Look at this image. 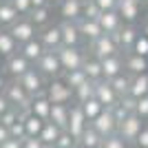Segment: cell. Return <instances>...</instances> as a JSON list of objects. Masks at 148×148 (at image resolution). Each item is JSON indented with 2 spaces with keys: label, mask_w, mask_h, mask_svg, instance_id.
I'll return each mask as SVG.
<instances>
[{
  "label": "cell",
  "mask_w": 148,
  "mask_h": 148,
  "mask_svg": "<svg viewBox=\"0 0 148 148\" xmlns=\"http://www.w3.org/2000/svg\"><path fill=\"white\" fill-rule=\"evenodd\" d=\"M133 113H135V115H139L144 122L148 119V95L135 99V111H133Z\"/></svg>",
  "instance_id": "b9f144b4"
},
{
  "label": "cell",
  "mask_w": 148,
  "mask_h": 148,
  "mask_svg": "<svg viewBox=\"0 0 148 148\" xmlns=\"http://www.w3.org/2000/svg\"><path fill=\"white\" fill-rule=\"evenodd\" d=\"M102 62V75H104V80H111V77H115V75L124 73V60L119 53H115V56H108L104 58Z\"/></svg>",
  "instance_id": "44dd1931"
},
{
  "label": "cell",
  "mask_w": 148,
  "mask_h": 148,
  "mask_svg": "<svg viewBox=\"0 0 148 148\" xmlns=\"http://www.w3.org/2000/svg\"><path fill=\"white\" fill-rule=\"evenodd\" d=\"M49 122H53L56 126H60L62 130H66V124H69V104H51Z\"/></svg>",
  "instance_id": "83f0119b"
},
{
  "label": "cell",
  "mask_w": 148,
  "mask_h": 148,
  "mask_svg": "<svg viewBox=\"0 0 148 148\" xmlns=\"http://www.w3.org/2000/svg\"><path fill=\"white\" fill-rule=\"evenodd\" d=\"M128 95L130 97H144L148 95V73L142 75H130V86H128Z\"/></svg>",
  "instance_id": "cb8c5ba5"
},
{
  "label": "cell",
  "mask_w": 148,
  "mask_h": 148,
  "mask_svg": "<svg viewBox=\"0 0 148 148\" xmlns=\"http://www.w3.org/2000/svg\"><path fill=\"white\" fill-rule=\"evenodd\" d=\"M102 148H128V144H126V139H124L119 133H113V135L104 137Z\"/></svg>",
  "instance_id": "f35d334b"
},
{
  "label": "cell",
  "mask_w": 148,
  "mask_h": 148,
  "mask_svg": "<svg viewBox=\"0 0 148 148\" xmlns=\"http://www.w3.org/2000/svg\"><path fill=\"white\" fill-rule=\"evenodd\" d=\"M5 97L9 99V104L13 106V108H18V111H29V106H31V95L25 91V86L20 84L18 80H11V82H7V86H5Z\"/></svg>",
  "instance_id": "7a4b0ae2"
},
{
  "label": "cell",
  "mask_w": 148,
  "mask_h": 148,
  "mask_svg": "<svg viewBox=\"0 0 148 148\" xmlns=\"http://www.w3.org/2000/svg\"><path fill=\"white\" fill-rule=\"evenodd\" d=\"M142 33H144V36H148V22H146V25H144V29H142Z\"/></svg>",
  "instance_id": "db71d44e"
},
{
  "label": "cell",
  "mask_w": 148,
  "mask_h": 148,
  "mask_svg": "<svg viewBox=\"0 0 148 148\" xmlns=\"http://www.w3.org/2000/svg\"><path fill=\"white\" fill-rule=\"evenodd\" d=\"M20 49L16 38L9 33V29H0V58H9Z\"/></svg>",
  "instance_id": "d4e9b609"
},
{
  "label": "cell",
  "mask_w": 148,
  "mask_h": 148,
  "mask_svg": "<svg viewBox=\"0 0 148 148\" xmlns=\"http://www.w3.org/2000/svg\"><path fill=\"white\" fill-rule=\"evenodd\" d=\"M137 36H139V31L135 29V25H133V22H124V25H122V29H119L117 33H115V38H117V44H119V49H122V51H126V53H128V51L133 49V44H135Z\"/></svg>",
  "instance_id": "9a60e30c"
},
{
  "label": "cell",
  "mask_w": 148,
  "mask_h": 148,
  "mask_svg": "<svg viewBox=\"0 0 148 148\" xmlns=\"http://www.w3.org/2000/svg\"><path fill=\"white\" fill-rule=\"evenodd\" d=\"M18 51L31 62V64H36V62L40 60V56H42L47 49L42 47V42H40V40H38V36H36L33 40H29V42H25V44H20V49H18Z\"/></svg>",
  "instance_id": "603a6c76"
},
{
  "label": "cell",
  "mask_w": 148,
  "mask_h": 148,
  "mask_svg": "<svg viewBox=\"0 0 148 148\" xmlns=\"http://www.w3.org/2000/svg\"><path fill=\"white\" fill-rule=\"evenodd\" d=\"M36 69L47 80H53V77H60L62 75V64L58 60V53L56 51H49V49L44 51L42 56H40V60L36 62Z\"/></svg>",
  "instance_id": "5b68a950"
},
{
  "label": "cell",
  "mask_w": 148,
  "mask_h": 148,
  "mask_svg": "<svg viewBox=\"0 0 148 148\" xmlns=\"http://www.w3.org/2000/svg\"><path fill=\"white\" fill-rule=\"evenodd\" d=\"M88 126V119L86 115H84V111H82V106L75 102V104H69V124H66V130L71 133V135L80 142L82 133L86 130Z\"/></svg>",
  "instance_id": "52a82bcc"
},
{
  "label": "cell",
  "mask_w": 148,
  "mask_h": 148,
  "mask_svg": "<svg viewBox=\"0 0 148 148\" xmlns=\"http://www.w3.org/2000/svg\"><path fill=\"white\" fill-rule=\"evenodd\" d=\"M58 53V60L62 64V73L64 71H75V69H82L86 56H84V51L80 47H58L56 49Z\"/></svg>",
  "instance_id": "3957f363"
},
{
  "label": "cell",
  "mask_w": 148,
  "mask_h": 148,
  "mask_svg": "<svg viewBox=\"0 0 148 148\" xmlns=\"http://www.w3.org/2000/svg\"><path fill=\"white\" fill-rule=\"evenodd\" d=\"M82 9H84V0H62V2H60L62 20L77 22V20L82 18Z\"/></svg>",
  "instance_id": "ffe728a7"
},
{
  "label": "cell",
  "mask_w": 148,
  "mask_h": 148,
  "mask_svg": "<svg viewBox=\"0 0 148 148\" xmlns=\"http://www.w3.org/2000/svg\"><path fill=\"white\" fill-rule=\"evenodd\" d=\"M49 148H56V146H49Z\"/></svg>",
  "instance_id": "6f0895ef"
},
{
  "label": "cell",
  "mask_w": 148,
  "mask_h": 148,
  "mask_svg": "<svg viewBox=\"0 0 148 148\" xmlns=\"http://www.w3.org/2000/svg\"><path fill=\"white\" fill-rule=\"evenodd\" d=\"M91 51H93V58H97V60H104L108 56H115V53H122L117 44V38L113 36V33H102L99 38L91 40Z\"/></svg>",
  "instance_id": "277c9868"
},
{
  "label": "cell",
  "mask_w": 148,
  "mask_h": 148,
  "mask_svg": "<svg viewBox=\"0 0 148 148\" xmlns=\"http://www.w3.org/2000/svg\"><path fill=\"white\" fill-rule=\"evenodd\" d=\"M62 80L66 82L69 86L73 88H77V86H82V84H84V82H88V77H86V73H84V71H82V69H75V71H64V73L60 75Z\"/></svg>",
  "instance_id": "d6a6232c"
},
{
  "label": "cell",
  "mask_w": 148,
  "mask_h": 148,
  "mask_svg": "<svg viewBox=\"0 0 148 148\" xmlns=\"http://www.w3.org/2000/svg\"><path fill=\"white\" fill-rule=\"evenodd\" d=\"M97 22H99V27H102L104 33H113V36H115L124 25V20L119 18L117 9H113V11H102L99 18H97Z\"/></svg>",
  "instance_id": "e0dca14e"
},
{
  "label": "cell",
  "mask_w": 148,
  "mask_h": 148,
  "mask_svg": "<svg viewBox=\"0 0 148 148\" xmlns=\"http://www.w3.org/2000/svg\"><path fill=\"white\" fill-rule=\"evenodd\" d=\"M22 124H25L27 137H38L40 130H42V126H44V119L36 117V115L29 113V111H22Z\"/></svg>",
  "instance_id": "484cf974"
},
{
  "label": "cell",
  "mask_w": 148,
  "mask_h": 148,
  "mask_svg": "<svg viewBox=\"0 0 148 148\" xmlns=\"http://www.w3.org/2000/svg\"><path fill=\"white\" fill-rule=\"evenodd\" d=\"M0 29H2V27H0Z\"/></svg>",
  "instance_id": "91938a15"
},
{
  "label": "cell",
  "mask_w": 148,
  "mask_h": 148,
  "mask_svg": "<svg viewBox=\"0 0 148 148\" xmlns=\"http://www.w3.org/2000/svg\"><path fill=\"white\" fill-rule=\"evenodd\" d=\"M18 119H22V111L13 108V106H11V108H9L7 113H2V115H0V124H5L7 128H9L11 124H16Z\"/></svg>",
  "instance_id": "ab89813d"
},
{
  "label": "cell",
  "mask_w": 148,
  "mask_h": 148,
  "mask_svg": "<svg viewBox=\"0 0 148 148\" xmlns=\"http://www.w3.org/2000/svg\"><path fill=\"white\" fill-rule=\"evenodd\" d=\"M108 82H111V86L115 88V93H117L119 97L128 95V86H130V75L128 73H119L115 77H111Z\"/></svg>",
  "instance_id": "836d02e7"
},
{
  "label": "cell",
  "mask_w": 148,
  "mask_h": 148,
  "mask_svg": "<svg viewBox=\"0 0 148 148\" xmlns=\"http://www.w3.org/2000/svg\"><path fill=\"white\" fill-rule=\"evenodd\" d=\"M44 93H47V97H49L51 104H71V99H73V88L69 86L62 77L49 80Z\"/></svg>",
  "instance_id": "6da1fadb"
},
{
  "label": "cell",
  "mask_w": 148,
  "mask_h": 148,
  "mask_svg": "<svg viewBox=\"0 0 148 148\" xmlns=\"http://www.w3.org/2000/svg\"><path fill=\"white\" fill-rule=\"evenodd\" d=\"M38 40L42 42L44 49L49 51H56L58 47H62V31H60V25H47L38 31Z\"/></svg>",
  "instance_id": "4fadbf2b"
},
{
  "label": "cell",
  "mask_w": 148,
  "mask_h": 148,
  "mask_svg": "<svg viewBox=\"0 0 148 148\" xmlns=\"http://www.w3.org/2000/svg\"><path fill=\"white\" fill-rule=\"evenodd\" d=\"M102 144H104V137H102L97 130L88 124L86 130H84L82 137H80V146L82 148H102Z\"/></svg>",
  "instance_id": "f1b7e54d"
},
{
  "label": "cell",
  "mask_w": 148,
  "mask_h": 148,
  "mask_svg": "<svg viewBox=\"0 0 148 148\" xmlns=\"http://www.w3.org/2000/svg\"><path fill=\"white\" fill-rule=\"evenodd\" d=\"M93 97L97 99V102L104 106V108H113V106H115L119 99H122L117 93H115V88L111 86V82H108V80L93 82Z\"/></svg>",
  "instance_id": "ba28073f"
},
{
  "label": "cell",
  "mask_w": 148,
  "mask_h": 148,
  "mask_svg": "<svg viewBox=\"0 0 148 148\" xmlns=\"http://www.w3.org/2000/svg\"><path fill=\"white\" fill-rule=\"evenodd\" d=\"M7 29H9V33L16 38L18 44H25V42H29V40H33V38L38 36V27L33 25L27 16H20V18L16 20L11 27H7Z\"/></svg>",
  "instance_id": "8992f818"
},
{
  "label": "cell",
  "mask_w": 148,
  "mask_h": 148,
  "mask_svg": "<svg viewBox=\"0 0 148 148\" xmlns=\"http://www.w3.org/2000/svg\"><path fill=\"white\" fill-rule=\"evenodd\" d=\"M135 148H148V126L144 124V128L139 130V135H137V139L135 142Z\"/></svg>",
  "instance_id": "bcb514c9"
},
{
  "label": "cell",
  "mask_w": 148,
  "mask_h": 148,
  "mask_svg": "<svg viewBox=\"0 0 148 148\" xmlns=\"http://www.w3.org/2000/svg\"><path fill=\"white\" fill-rule=\"evenodd\" d=\"M13 7H16V11L20 13V16H27V13L31 11V0H9Z\"/></svg>",
  "instance_id": "ee69618b"
},
{
  "label": "cell",
  "mask_w": 148,
  "mask_h": 148,
  "mask_svg": "<svg viewBox=\"0 0 148 148\" xmlns=\"http://www.w3.org/2000/svg\"><path fill=\"white\" fill-rule=\"evenodd\" d=\"M77 27H80V33L84 40H95V38H99L104 31H102V27H99V22L95 18H80L77 20Z\"/></svg>",
  "instance_id": "7402d4cb"
},
{
  "label": "cell",
  "mask_w": 148,
  "mask_h": 148,
  "mask_svg": "<svg viewBox=\"0 0 148 148\" xmlns=\"http://www.w3.org/2000/svg\"><path fill=\"white\" fill-rule=\"evenodd\" d=\"M60 31H62V47H80V42L84 40L82 33H80L77 22L62 20L60 22Z\"/></svg>",
  "instance_id": "5bb4252c"
},
{
  "label": "cell",
  "mask_w": 148,
  "mask_h": 148,
  "mask_svg": "<svg viewBox=\"0 0 148 148\" xmlns=\"http://www.w3.org/2000/svg\"><path fill=\"white\" fill-rule=\"evenodd\" d=\"M5 86H7V80H5V77H2V73H0V93L5 91Z\"/></svg>",
  "instance_id": "f5cc1de1"
},
{
  "label": "cell",
  "mask_w": 148,
  "mask_h": 148,
  "mask_svg": "<svg viewBox=\"0 0 148 148\" xmlns=\"http://www.w3.org/2000/svg\"><path fill=\"white\" fill-rule=\"evenodd\" d=\"M91 126L97 130L102 137H108V135H113V133H117V119H115L111 108H104V111L91 122Z\"/></svg>",
  "instance_id": "7c38bea8"
},
{
  "label": "cell",
  "mask_w": 148,
  "mask_h": 148,
  "mask_svg": "<svg viewBox=\"0 0 148 148\" xmlns=\"http://www.w3.org/2000/svg\"><path fill=\"white\" fill-rule=\"evenodd\" d=\"M60 133H62L60 126H56L53 122H44V126H42V130H40V135H38V137H40L47 146H53V144L58 142Z\"/></svg>",
  "instance_id": "1f68e13d"
},
{
  "label": "cell",
  "mask_w": 148,
  "mask_h": 148,
  "mask_svg": "<svg viewBox=\"0 0 148 148\" xmlns=\"http://www.w3.org/2000/svg\"><path fill=\"white\" fill-rule=\"evenodd\" d=\"M18 82L25 86V91L29 93L31 97H33V95H38V93H42L44 88H47V82H49V80H47V77L38 71V69L31 66L27 73H22V75L18 77Z\"/></svg>",
  "instance_id": "9c48e42d"
},
{
  "label": "cell",
  "mask_w": 148,
  "mask_h": 148,
  "mask_svg": "<svg viewBox=\"0 0 148 148\" xmlns=\"http://www.w3.org/2000/svg\"><path fill=\"white\" fill-rule=\"evenodd\" d=\"M142 128H144V119L139 117V115H135V113H130L128 117H124V122H119L117 133L126 139V144H133Z\"/></svg>",
  "instance_id": "30bf717a"
},
{
  "label": "cell",
  "mask_w": 148,
  "mask_h": 148,
  "mask_svg": "<svg viewBox=\"0 0 148 148\" xmlns=\"http://www.w3.org/2000/svg\"><path fill=\"white\" fill-rule=\"evenodd\" d=\"M80 106H82V111H84V115H86L88 124H91L93 119H95V117H97V115H99V113L104 111V106L99 104V102H97V99H95V97H88L86 102H82Z\"/></svg>",
  "instance_id": "e575fe53"
},
{
  "label": "cell",
  "mask_w": 148,
  "mask_h": 148,
  "mask_svg": "<svg viewBox=\"0 0 148 148\" xmlns=\"http://www.w3.org/2000/svg\"><path fill=\"white\" fill-rule=\"evenodd\" d=\"M82 71L86 73V77H88L91 82L104 80V75H102V62H99L97 58H86V60H84V64H82Z\"/></svg>",
  "instance_id": "4dcf8cb0"
},
{
  "label": "cell",
  "mask_w": 148,
  "mask_h": 148,
  "mask_svg": "<svg viewBox=\"0 0 148 148\" xmlns=\"http://www.w3.org/2000/svg\"><path fill=\"white\" fill-rule=\"evenodd\" d=\"M88 97H93V82H84L82 86H77L73 91V102H77V104H82V102H86Z\"/></svg>",
  "instance_id": "d590c367"
},
{
  "label": "cell",
  "mask_w": 148,
  "mask_h": 148,
  "mask_svg": "<svg viewBox=\"0 0 148 148\" xmlns=\"http://www.w3.org/2000/svg\"><path fill=\"white\" fill-rule=\"evenodd\" d=\"M27 18H29L38 29L47 27V25H49V20H51V5H47V7H33V9L27 13Z\"/></svg>",
  "instance_id": "4316f807"
},
{
  "label": "cell",
  "mask_w": 148,
  "mask_h": 148,
  "mask_svg": "<svg viewBox=\"0 0 148 148\" xmlns=\"http://www.w3.org/2000/svg\"><path fill=\"white\" fill-rule=\"evenodd\" d=\"M9 108H11V104H9V99L5 97V93H0V115H2V113H7Z\"/></svg>",
  "instance_id": "681fc988"
},
{
  "label": "cell",
  "mask_w": 148,
  "mask_h": 148,
  "mask_svg": "<svg viewBox=\"0 0 148 148\" xmlns=\"http://www.w3.org/2000/svg\"><path fill=\"white\" fill-rule=\"evenodd\" d=\"M29 113H33L36 117L44 119V122H49V115H51V102L49 97H47V93H38V95H33V99H31V106H29Z\"/></svg>",
  "instance_id": "ac0fdd59"
},
{
  "label": "cell",
  "mask_w": 148,
  "mask_h": 148,
  "mask_svg": "<svg viewBox=\"0 0 148 148\" xmlns=\"http://www.w3.org/2000/svg\"><path fill=\"white\" fill-rule=\"evenodd\" d=\"M124 71L128 75H142V73H148V58L144 56H137V53H130L124 58Z\"/></svg>",
  "instance_id": "d6986e66"
},
{
  "label": "cell",
  "mask_w": 148,
  "mask_h": 148,
  "mask_svg": "<svg viewBox=\"0 0 148 148\" xmlns=\"http://www.w3.org/2000/svg\"><path fill=\"white\" fill-rule=\"evenodd\" d=\"M11 137V133H9V128H7L5 124H0V144H5L7 139Z\"/></svg>",
  "instance_id": "f907efd6"
},
{
  "label": "cell",
  "mask_w": 148,
  "mask_h": 148,
  "mask_svg": "<svg viewBox=\"0 0 148 148\" xmlns=\"http://www.w3.org/2000/svg\"><path fill=\"white\" fill-rule=\"evenodd\" d=\"M18 18L20 13L16 11V7L9 0H0V27H11Z\"/></svg>",
  "instance_id": "f546056e"
},
{
  "label": "cell",
  "mask_w": 148,
  "mask_h": 148,
  "mask_svg": "<svg viewBox=\"0 0 148 148\" xmlns=\"http://www.w3.org/2000/svg\"><path fill=\"white\" fill-rule=\"evenodd\" d=\"M47 5H51L49 0H31V9L33 7H47Z\"/></svg>",
  "instance_id": "816d5d0a"
},
{
  "label": "cell",
  "mask_w": 148,
  "mask_h": 148,
  "mask_svg": "<svg viewBox=\"0 0 148 148\" xmlns=\"http://www.w3.org/2000/svg\"><path fill=\"white\" fill-rule=\"evenodd\" d=\"M93 2H95L102 11H113V9H117V2H119V0H93Z\"/></svg>",
  "instance_id": "7dc6e473"
},
{
  "label": "cell",
  "mask_w": 148,
  "mask_h": 148,
  "mask_svg": "<svg viewBox=\"0 0 148 148\" xmlns=\"http://www.w3.org/2000/svg\"><path fill=\"white\" fill-rule=\"evenodd\" d=\"M2 69H5V73L11 77V80H18L22 73H27L31 69V62L27 60L20 51H16L13 56H9V58H5V64H2Z\"/></svg>",
  "instance_id": "8fae6325"
},
{
  "label": "cell",
  "mask_w": 148,
  "mask_h": 148,
  "mask_svg": "<svg viewBox=\"0 0 148 148\" xmlns=\"http://www.w3.org/2000/svg\"><path fill=\"white\" fill-rule=\"evenodd\" d=\"M117 13L124 22H135L142 13V0H119Z\"/></svg>",
  "instance_id": "2e32d148"
},
{
  "label": "cell",
  "mask_w": 148,
  "mask_h": 148,
  "mask_svg": "<svg viewBox=\"0 0 148 148\" xmlns=\"http://www.w3.org/2000/svg\"><path fill=\"white\" fill-rule=\"evenodd\" d=\"M53 146H56V148H77V146H80V142H77L69 130H62L60 137H58V142L53 144Z\"/></svg>",
  "instance_id": "8d00e7d4"
},
{
  "label": "cell",
  "mask_w": 148,
  "mask_h": 148,
  "mask_svg": "<svg viewBox=\"0 0 148 148\" xmlns=\"http://www.w3.org/2000/svg\"><path fill=\"white\" fill-rule=\"evenodd\" d=\"M22 148H49L40 137H25L22 139Z\"/></svg>",
  "instance_id": "f6af8a7d"
},
{
  "label": "cell",
  "mask_w": 148,
  "mask_h": 148,
  "mask_svg": "<svg viewBox=\"0 0 148 148\" xmlns=\"http://www.w3.org/2000/svg\"><path fill=\"white\" fill-rule=\"evenodd\" d=\"M142 5H144V7H146V9H148V0H142Z\"/></svg>",
  "instance_id": "11a10c76"
},
{
  "label": "cell",
  "mask_w": 148,
  "mask_h": 148,
  "mask_svg": "<svg viewBox=\"0 0 148 148\" xmlns=\"http://www.w3.org/2000/svg\"><path fill=\"white\" fill-rule=\"evenodd\" d=\"M99 13H102V9H99L93 0H84V9H82V18H99Z\"/></svg>",
  "instance_id": "60d3db41"
},
{
  "label": "cell",
  "mask_w": 148,
  "mask_h": 148,
  "mask_svg": "<svg viewBox=\"0 0 148 148\" xmlns=\"http://www.w3.org/2000/svg\"><path fill=\"white\" fill-rule=\"evenodd\" d=\"M130 53H137V56L148 58V36H144L142 31H139V36H137V40H135V44H133Z\"/></svg>",
  "instance_id": "74e56055"
},
{
  "label": "cell",
  "mask_w": 148,
  "mask_h": 148,
  "mask_svg": "<svg viewBox=\"0 0 148 148\" xmlns=\"http://www.w3.org/2000/svg\"><path fill=\"white\" fill-rule=\"evenodd\" d=\"M0 148H22V139H16V137H9L5 144H0Z\"/></svg>",
  "instance_id": "c3c4849f"
},
{
  "label": "cell",
  "mask_w": 148,
  "mask_h": 148,
  "mask_svg": "<svg viewBox=\"0 0 148 148\" xmlns=\"http://www.w3.org/2000/svg\"><path fill=\"white\" fill-rule=\"evenodd\" d=\"M49 2H53V5H56V2H58V5H60V2H62V0H49Z\"/></svg>",
  "instance_id": "9f6ffc18"
},
{
  "label": "cell",
  "mask_w": 148,
  "mask_h": 148,
  "mask_svg": "<svg viewBox=\"0 0 148 148\" xmlns=\"http://www.w3.org/2000/svg\"><path fill=\"white\" fill-rule=\"evenodd\" d=\"M77 148H82V146H77Z\"/></svg>",
  "instance_id": "680465c9"
},
{
  "label": "cell",
  "mask_w": 148,
  "mask_h": 148,
  "mask_svg": "<svg viewBox=\"0 0 148 148\" xmlns=\"http://www.w3.org/2000/svg\"><path fill=\"white\" fill-rule=\"evenodd\" d=\"M9 133H11V137H16V139H25L27 133H25V124H22V119H18L16 124H11V126H9Z\"/></svg>",
  "instance_id": "7bdbcfd3"
}]
</instances>
